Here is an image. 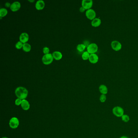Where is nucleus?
Here are the masks:
<instances>
[{
    "label": "nucleus",
    "mask_w": 138,
    "mask_h": 138,
    "mask_svg": "<svg viewBox=\"0 0 138 138\" xmlns=\"http://www.w3.org/2000/svg\"><path fill=\"white\" fill-rule=\"evenodd\" d=\"M15 94L18 98L22 100L27 97L28 91L25 87H18L15 90Z\"/></svg>",
    "instance_id": "f257e3e1"
},
{
    "label": "nucleus",
    "mask_w": 138,
    "mask_h": 138,
    "mask_svg": "<svg viewBox=\"0 0 138 138\" xmlns=\"http://www.w3.org/2000/svg\"><path fill=\"white\" fill-rule=\"evenodd\" d=\"M54 59L52 54L51 53H49L44 55L42 58V61L44 65H49L52 62Z\"/></svg>",
    "instance_id": "f03ea898"
},
{
    "label": "nucleus",
    "mask_w": 138,
    "mask_h": 138,
    "mask_svg": "<svg viewBox=\"0 0 138 138\" xmlns=\"http://www.w3.org/2000/svg\"><path fill=\"white\" fill-rule=\"evenodd\" d=\"M113 113L117 117H122L124 115V110L122 107L116 106L114 107L112 110Z\"/></svg>",
    "instance_id": "7ed1b4c3"
},
{
    "label": "nucleus",
    "mask_w": 138,
    "mask_h": 138,
    "mask_svg": "<svg viewBox=\"0 0 138 138\" xmlns=\"http://www.w3.org/2000/svg\"><path fill=\"white\" fill-rule=\"evenodd\" d=\"M87 50L88 52L91 54H95L98 50V46L95 43H92L87 46Z\"/></svg>",
    "instance_id": "20e7f679"
},
{
    "label": "nucleus",
    "mask_w": 138,
    "mask_h": 138,
    "mask_svg": "<svg viewBox=\"0 0 138 138\" xmlns=\"http://www.w3.org/2000/svg\"><path fill=\"white\" fill-rule=\"evenodd\" d=\"M111 45L112 48L115 51H119L122 48V45L121 43L117 40L112 41L111 43Z\"/></svg>",
    "instance_id": "39448f33"
},
{
    "label": "nucleus",
    "mask_w": 138,
    "mask_h": 138,
    "mask_svg": "<svg viewBox=\"0 0 138 138\" xmlns=\"http://www.w3.org/2000/svg\"><path fill=\"white\" fill-rule=\"evenodd\" d=\"M96 15V11L93 9H89L86 11V16L90 20H92L95 18Z\"/></svg>",
    "instance_id": "423d86ee"
},
{
    "label": "nucleus",
    "mask_w": 138,
    "mask_h": 138,
    "mask_svg": "<svg viewBox=\"0 0 138 138\" xmlns=\"http://www.w3.org/2000/svg\"><path fill=\"white\" fill-rule=\"evenodd\" d=\"M93 4V2L92 0H83L81 3L82 7L87 10L91 9Z\"/></svg>",
    "instance_id": "0eeeda50"
},
{
    "label": "nucleus",
    "mask_w": 138,
    "mask_h": 138,
    "mask_svg": "<svg viewBox=\"0 0 138 138\" xmlns=\"http://www.w3.org/2000/svg\"><path fill=\"white\" fill-rule=\"evenodd\" d=\"M9 126L11 128L13 129H15L17 128L19 126V120L17 117H14L10 119L9 121Z\"/></svg>",
    "instance_id": "6e6552de"
},
{
    "label": "nucleus",
    "mask_w": 138,
    "mask_h": 138,
    "mask_svg": "<svg viewBox=\"0 0 138 138\" xmlns=\"http://www.w3.org/2000/svg\"><path fill=\"white\" fill-rule=\"evenodd\" d=\"M21 6V4L19 2L15 1L11 4L10 8L11 11L15 12L18 11L20 9Z\"/></svg>",
    "instance_id": "1a4fd4ad"
},
{
    "label": "nucleus",
    "mask_w": 138,
    "mask_h": 138,
    "mask_svg": "<svg viewBox=\"0 0 138 138\" xmlns=\"http://www.w3.org/2000/svg\"><path fill=\"white\" fill-rule=\"evenodd\" d=\"M29 34L26 32H23L20 36V41L23 44L27 43L29 40Z\"/></svg>",
    "instance_id": "9d476101"
},
{
    "label": "nucleus",
    "mask_w": 138,
    "mask_h": 138,
    "mask_svg": "<svg viewBox=\"0 0 138 138\" xmlns=\"http://www.w3.org/2000/svg\"><path fill=\"white\" fill-rule=\"evenodd\" d=\"M88 60L91 63L96 64L98 62L99 57L96 54H91Z\"/></svg>",
    "instance_id": "9b49d317"
},
{
    "label": "nucleus",
    "mask_w": 138,
    "mask_h": 138,
    "mask_svg": "<svg viewBox=\"0 0 138 138\" xmlns=\"http://www.w3.org/2000/svg\"><path fill=\"white\" fill-rule=\"evenodd\" d=\"M45 3L44 0H39L36 1L35 4L36 9L38 10H41L45 7Z\"/></svg>",
    "instance_id": "f8f14e48"
},
{
    "label": "nucleus",
    "mask_w": 138,
    "mask_h": 138,
    "mask_svg": "<svg viewBox=\"0 0 138 138\" xmlns=\"http://www.w3.org/2000/svg\"><path fill=\"white\" fill-rule=\"evenodd\" d=\"M101 24V20L99 18H96L93 20L91 22V25L94 27L99 26Z\"/></svg>",
    "instance_id": "ddd939ff"
},
{
    "label": "nucleus",
    "mask_w": 138,
    "mask_h": 138,
    "mask_svg": "<svg viewBox=\"0 0 138 138\" xmlns=\"http://www.w3.org/2000/svg\"><path fill=\"white\" fill-rule=\"evenodd\" d=\"M52 54L54 58L56 60H59L62 58V54L59 51H55L53 52Z\"/></svg>",
    "instance_id": "4468645a"
},
{
    "label": "nucleus",
    "mask_w": 138,
    "mask_h": 138,
    "mask_svg": "<svg viewBox=\"0 0 138 138\" xmlns=\"http://www.w3.org/2000/svg\"><path fill=\"white\" fill-rule=\"evenodd\" d=\"M100 92L102 94L106 95L108 92V90L107 86L105 85L102 84L100 85L99 87Z\"/></svg>",
    "instance_id": "2eb2a0df"
},
{
    "label": "nucleus",
    "mask_w": 138,
    "mask_h": 138,
    "mask_svg": "<svg viewBox=\"0 0 138 138\" xmlns=\"http://www.w3.org/2000/svg\"><path fill=\"white\" fill-rule=\"evenodd\" d=\"M21 106L23 109L24 110H28L30 109V104L29 102L26 100L24 99L22 100L21 103Z\"/></svg>",
    "instance_id": "dca6fc26"
},
{
    "label": "nucleus",
    "mask_w": 138,
    "mask_h": 138,
    "mask_svg": "<svg viewBox=\"0 0 138 138\" xmlns=\"http://www.w3.org/2000/svg\"><path fill=\"white\" fill-rule=\"evenodd\" d=\"M22 49L24 51L26 52H29L31 50V46L30 44L28 43H25L23 44Z\"/></svg>",
    "instance_id": "f3484780"
},
{
    "label": "nucleus",
    "mask_w": 138,
    "mask_h": 138,
    "mask_svg": "<svg viewBox=\"0 0 138 138\" xmlns=\"http://www.w3.org/2000/svg\"><path fill=\"white\" fill-rule=\"evenodd\" d=\"M7 14V10L6 8H2L0 9V18L5 17Z\"/></svg>",
    "instance_id": "a211bd4d"
},
{
    "label": "nucleus",
    "mask_w": 138,
    "mask_h": 138,
    "mask_svg": "<svg viewBox=\"0 0 138 138\" xmlns=\"http://www.w3.org/2000/svg\"><path fill=\"white\" fill-rule=\"evenodd\" d=\"M86 48V46L83 44H80L77 46V49L80 52L83 51Z\"/></svg>",
    "instance_id": "6ab92c4d"
},
{
    "label": "nucleus",
    "mask_w": 138,
    "mask_h": 138,
    "mask_svg": "<svg viewBox=\"0 0 138 138\" xmlns=\"http://www.w3.org/2000/svg\"><path fill=\"white\" fill-rule=\"evenodd\" d=\"M90 54L87 51H86L85 52H83L81 55V57L83 60H86L89 59V57H90Z\"/></svg>",
    "instance_id": "aec40b11"
},
{
    "label": "nucleus",
    "mask_w": 138,
    "mask_h": 138,
    "mask_svg": "<svg viewBox=\"0 0 138 138\" xmlns=\"http://www.w3.org/2000/svg\"><path fill=\"white\" fill-rule=\"evenodd\" d=\"M122 120L125 122H128L129 121L130 117L128 115L124 114L121 117Z\"/></svg>",
    "instance_id": "412c9836"
},
{
    "label": "nucleus",
    "mask_w": 138,
    "mask_h": 138,
    "mask_svg": "<svg viewBox=\"0 0 138 138\" xmlns=\"http://www.w3.org/2000/svg\"><path fill=\"white\" fill-rule=\"evenodd\" d=\"M23 46V44L20 41H18L15 45V48L18 50H20L22 48Z\"/></svg>",
    "instance_id": "4be33fe9"
},
{
    "label": "nucleus",
    "mask_w": 138,
    "mask_h": 138,
    "mask_svg": "<svg viewBox=\"0 0 138 138\" xmlns=\"http://www.w3.org/2000/svg\"><path fill=\"white\" fill-rule=\"evenodd\" d=\"M107 97L105 95L101 94L100 97V101L101 102H104L106 101Z\"/></svg>",
    "instance_id": "5701e85b"
},
{
    "label": "nucleus",
    "mask_w": 138,
    "mask_h": 138,
    "mask_svg": "<svg viewBox=\"0 0 138 138\" xmlns=\"http://www.w3.org/2000/svg\"><path fill=\"white\" fill-rule=\"evenodd\" d=\"M43 51L44 54H49L50 51V49L47 47H45L43 49Z\"/></svg>",
    "instance_id": "b1692460"
},
{
    "label": "nucleus",
    "mask_w": 138,
    "mask_h": 138,
    "mask_svg": "<svg viewBox=\"0 0 138 138\" xmlns=\"http://www.w3.org/2000/svg\"><path fill=\"white\" fill-rule=\"evenodd\" d=\"M22 102V100L20 99V98H18L15 101V104L17 106H19L20 105H21Z\"/></svg>",
    "instance_id": "393cba45"
},
{
    "label": "nucleus",
    "mask_w": 138,
    "mask_h": 138,
    "mask_svg": "<svg viewBox=\"0 0 138 138\" xmlns=\"http://www.w3.org/2000/svg\"><path fill=\"white\" fill-rule=\"evenodd\" d=\"M85 9L84 8H83V7H81L80 8V11L81 13H83V12H84L85 11Z\"/></svg>",
    "instance_id": "a878e982"
},
{
    "label": "nucleus",
    "mask_w": 138,
    "mask_h": 138,
    "mask_svg": "<svg viewBox=\"0 0 138 138\" xmlns=\"http://www.w3.org/2000/svg\"><path fill=\"white\" fill-rule=\"evenodd\" d=\"M11 5L10 4V3H8V2L5 3V6H6V7H10Z\"/></svg>",
    "instance_id": "bb28decb"
},
{
    "label": "nucleus",
    "mask_w": 138,
    "mask_h": 138,
    "mask_svg": "<svg viewBox=\"0 0 138 138\" xmlns=\"http://www.w3.org/2000/svg\"><path fill=\"white\" fill-rule=\"evenodd\" d=\"M119 138H128L127 137H126V136H122V137H121Z\"/></svg>",
    "instance_id": "cd10ccee"
},
{
    "label": "nucleus",
    "mask_w": 138,
    "mask_h": 138,
    "mask_svg": "<svg viewBox=\"0 0 138 138\" xmlns=\"http://www.w3.org/2000/svg\"><path fill=\"white\" fill-rule=\"evenodd\" d=\"M29 2H34L35 1L34 0H29Z\"/></svg>",
    "instance_id": "c85d7f7f"
},
{
    "label": "nucleus",
    "mask_w": 138,
    "mask_h": 138,
    "mask_svg": "<svg viewBox=\"0 0 138 138\" xmlns=\"http://www.w3.org/2000/svg\"><path fill=\"white\" fill-rule=\"evenodd\" d=\"M2 138H8L7 137H3Z\"/></svg>",
    "instance_id": "c756f323"
}]
</instances>
